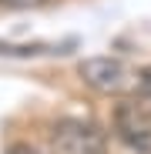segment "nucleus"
I'll return each mask as SVG.
<instances>
[{
  "instance_id": "obj_3",
  "label": "nucleus",
  "mask_w": 151,
  "mask_h": 154,
  "mask_svg": "<svg viewBox=\"0 0 151 154\" xmlns=\"http://www.w3.org/2000/svg\"><path fill=\"white\" fill-rule=\"evenodd\" d=\"M114 134L134 151H151V107L138 94L121 97L114 107Z\"/></svg>"
},
{
  "instance_id": "obj_4",
  "label": "nucleus",
  "mask_w": 151,
  "mask_h": 154,
  "mask_svg": "<svg viewBox=\"0 0 151 154\" xmlns=\"http://www.w3.org/2000/svg\"><path fill=\"white\" fill-rule=\"evenodd\" d=\"M138 97L144 100V104L151 107V67L141 70V81H138Z\"/></svg>"
},
{
  "instance_id": "obj_1",
  "label": "nucleus",
  "mask_w": 151,
  "mask_h": 154,
  "mask_svg": "<svg viewBox=\"0 0 151 154\" xmlns=\"http://www.w3.org/2000/svg\"><path fill=\"white\" fill-rule=\"evenodd\" d=\"M81 81L108 97H131L138 94V81L141 74H134L121 57H87L81 64Z\"/></svg>"
},
{
  "instance_id": "obj_2",
  "label": "nucleus",
  "mask_w": 151,
  "mask_h": 154,
  "mask_svg": "<svg viewBox=\"0 0 151 154\" xmlns=\"http://www.w3.org/2000/svg\"><path fill=\"white\" fill-rule=\"evenodd\" d=\"M50 154H108V134L81 117H64L50 131Z\"/></svg>"
},
{
  "instance_id": "obj_5",
  "label": "nucleus",
  "mask_w": 151,
  "mask_h": 154,
  "mask_svg": "<svg viewBox=\"0 0 151 154\" xmlns=\"http://www.w3.org/2000/svg\"><path fill=\"white\" fill-rule=\"evenodd\" d=\"M4 7H14V10H27V7H40L47 0H0Z\"/></svg>"
}]
</instances>
